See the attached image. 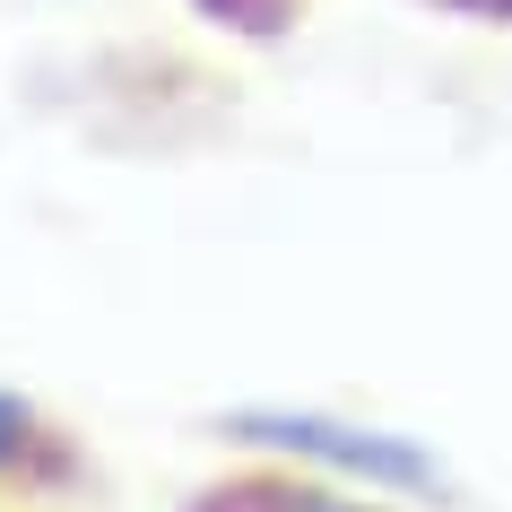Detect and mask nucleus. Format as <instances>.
Segmentation results:
<instances>
[{"instance_id":"obj_1","label":"nucleus","mask_w":512,"mask_h":512,"mask_svg":"<svg viewBox=\"0 0 512 512\" xmlns=\"http://www.w3.org/2000/svg\"><path fill=\"white\" fill-rule=\"evenodd\" d=\"M226 443L243 452H270V460H304L322 478L374 486V495H443V460L426 443H408L400 426H356V417H330V408H235L226 417Z\"/></svg>"},{"instance_id":"obj_2","label":"nucleus","mask_w":512,"mask_h":512,"mask_svg":"<svg viewBox=\"0 0 512 512\" xmlns=\"http://www.w3.org/2000/svg\"><path fill=\"white\" fill-rule=\"evenodd\" d=\"M183 512H408L400 495H374V486H348V478H322L304 460H270L252 452L235 469H217L183 495Z\"/></svg>"},{"instance_id":"obj_3","label":"nucleus","mask_w":512,"mask_h":512,"mask_svg":"<svg viewBox=\"0 0 512 512\" xmlns=\"http://www.w3.org/2000/svg\"><path fill=\"white\" fill-rule=\"evenodd\" d=\"M70 469V434L27 391H0V486H44Z\"/></svg>"},{"instance_id":"obj_4","label":"nucleus","mask_w":512,"mask_h":512,"mask_svg":"<svg viewBox=\"0 0 512 512\" xmlns=\"http://www.w3.org/2000/svg\"><path fill=\"white\" fill-rule=\"evenodd\" d=\"M200 27H217V35H235V44H278V35L296 27L313 0H183Z\"/></svg>"},{"instance_id":"obj_5","label":"nucleus","mask_w":512,"mask_h":512,"mask_svg":"<svg viewBox=\"0 0 512 512\" xmlns=\"http://www.w3.org/2000/svg\"><path fill=\"white\" fill-rule=\"evenodd\" d=\"M426 18H452V27H512V0H417Z\"/></svg>"}]
</instances>
